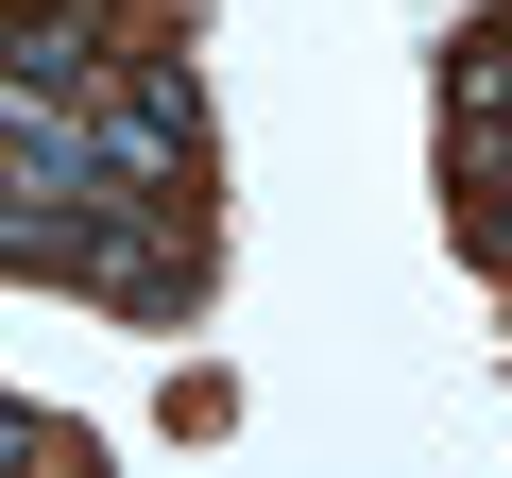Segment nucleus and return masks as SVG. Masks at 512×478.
Returning a JSON list of instances; mask_svg holds the SVG:
<instances>
[{"mask_svg": "<svg viewBox=\"0 0 512 478\" xmlns=\"http://www.w3.org/2000/svg\"><path fill=\"white\" fill-rule=\"evenodd\" d=\"M120 52H103V0H18V103H103Z\"/></svg>", "mask_w": 512, "mask_h": 478, "instance_id": "f257e3e1", "label": "nucleus"}, {"mask_svg": "<svg viewBox=\"0 0 512 478\" xmlns=\"http://www.w3.org/2000/svg\"><path fill=\"white\" fill-rule=\"evenodd\" d=\"M444 120H512V18H478L444 52Z\"/></svg>", "mask_w": 512, "mask_h": 478, "instance_id": "f03ea898", "label": "nucleus"}]
</instances>
